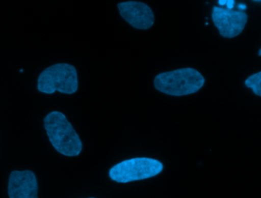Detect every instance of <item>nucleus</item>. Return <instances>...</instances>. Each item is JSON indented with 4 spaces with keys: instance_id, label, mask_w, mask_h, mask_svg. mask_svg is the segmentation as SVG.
<instances>
[{
    "instance_id": "f257e3e1",
    "label": "nucleus",
    "mask_w": 261,
    "mask_h": 198,
    "mask_svg": "<svg viewBox=\"0 0 261 198\" xmlns=\"http://www.w3.org/2000/svg\"><path fill=\"white\" fill-rule=\"evenodd\" d=\"M44 126L50 144L58 153L68 157L81 154L82 141L64 114L50 112L44 118Z\"/></svg>"
},
{
    "instance_id": "f03ea898",
    "label": "nucleus",
    "mask_w": 261,
    "mask_h": 198,
    "mask_svg": "<svg viewBox=\"0 0 261 198\" xmlns=\"http://www.w3.org/2000/svg\"><path fill=\"white\" fill-rule=\"evenodd\" d=\"M205 84V78L198 70L182 68L161 73L155 77V89L173 96H187L197 93Z\"/></svg>"
},
{
    "instance_id": "7ed1b4c3",
    "label": "nucleus",
    "mask_w": 261,
    "mask_h": 198,
    "mask_svg": "<svg viewBox=\"0 0 261 198\" xmlns=\"http://www.w3.org/2000/svg\"><path fill=\"white\" fill-rule=\"evenodd\" d=\"M164 165L158 159L139 157L122 161L111 168L110 178L117 183L126 184L158 176Z\"/></svg>"
},
{
    "instance_id": "20e7f679",
    "label": "nucleus",
    "mask_w": 261,
    "mask_h": 198,
    "mask_svg": "<svg viewBox=\"0 0 261 198\" xmlns=\"http://www.w3.org/2000/svg\"><path fill=\"white\" fill-rule=\"evenodd\" d=\"M38 91L45 94L59 92L73 94L78 90V76L76 68L67 64L50 66L40 74L38 79Z\"/></svg>"
},
{
    "instance_id": "39448f33",
    "label": "nucleus",
    "mask_w": 261,
    "mask_h": 198,
    "mask_svg": "<svg viewBox=\"0 0 261 198\" xmlns=\"http://www.w3.org/2000/svg\"><path fill=\"white\" fill-rule=\"evenodd\" d=\"M212 18L222 37L233 38L243 32L248 22V15L245 11L231 10L227 8L214 6Z\"/></svg>"
},
{
    "instance_id": "423d86ee",
    "label": "nucleus",
    "mask_w": 261,
    "mask_h": 198,
    "mask_svg": "<svg viewBox=\"0 0 261 198\" xmlns=\"http://www.w3.org/2000/svg\"><path fill=\"white\" fill-rule=\"evenodd\" d=\"M121 16L132 27L140 30L150 29L154 23L153 11L145 3L129 1L118 4Z\"/></svg>"
},
{
    "instance_id": "0eeeda50",
    "label": "nucleus",
    "mask_w": 261,
    "mask_h": 198,
    "mask_svg": "<svg viewBox=\"0 0 261 198\" xmlns=\"http://www.w3.org/2000/svg\"><path fill=\"white\" fill-rule=\"evenodd\" d=\"M9 198H38V179L30 170L12 171L8 182Z\"/></svg>"
},
{
    "instance_id": "6e6552de",
    "label": "nucleus",
    "mask_w": 261,
    "mask_h": 198,
    "mask_svg": "<svg viewBox=\"0 0 261 198\" xmlns=\"http://www.w3.org/2000/svg\"><path fill=\"white\" fill-rule=\"evenodd\" d=\"M245 85L251 89L256 96L261 97V71L250 76L245 80Z\"/></svg>"
},
{
    "instance_id": "1a4fd4ad",
    "label": "nucleus",
    "mask_w": 261,
    "mask_h": 198,
    "mask_svg": "<svg viewBox=\"0 0 261 198\" xmlns=\"http://www.w3.org/2000/svg\"><path fill=\"white\" fill-rule=\"evenodd\" d=\"M234 3H236V1L234 0H228L227 1L226 3V8L228 9H233L234 7Z\"/></svg>"
},
{
    "instance_id": "9d476101",
    "label": "nucleus",
    "mask_w": 261,
    "mask_h": 198,
    "mask_svg": "<svg viewBox=\"0 0 261 198\" xmlns=\"http://www.w3.org/2000/svg\"><path fill=\"white\" fill-rule=\"evenodd\" d=\"M238 9H239V10L245 11V9H247V6H245V5L239 4V6H238Z\"/></svg>"
},
{
    "instance_id": "9b49d317",
    "label": "nucleus",
    "mask_w": 261,
    "mask_h": 198,
    "mask_svg": "<svg viewBox=\"0 0 261 198\" xmlns=\"http://www.w3.org/2000/svg\"><path fill=\"white\" fill-rule=\"evenodd\" d=\"M226 0H220V1H219V4L221 5V6H225V5H226Z\"/></svg>"
},
{
    "instance_id": "f8f14e48",
    "label": "nucleus",
    "mask_w": 261,
    "mask_h": 198,
    "mask_svg": "<svg viewBox=\"0 0 261 198\" xmlns=\"http://www.w3.org/2000/svg\"><path fill=\"white\" fill-rule=\"evenodd\" d=\"M258 56H261V48L260 49V50L258 51Z\"/></svg>"
},
{
    "instance_id": "ddd939ff",
    "label": "nucleus",
    "mask_w": 261,
    "mask_h": 198,
    "mask_svg": "<svg viewBox=\"0 0 261 198\" xmlns=\"http://www.w3.org/2000/svg\"><path fill=\"white\" fill-rule=\"evenodd\" d=\"M89 198H95V197H89Z\"/></svg>"
}]
</instances>
